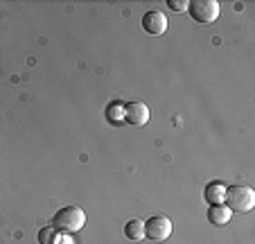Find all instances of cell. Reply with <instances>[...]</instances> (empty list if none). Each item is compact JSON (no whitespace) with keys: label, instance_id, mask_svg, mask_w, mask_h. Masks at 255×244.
I'll list each match as a JSON object with an SVG mask.
<instances>
[{"label":"cell","instance_id":"4","mask_svg":"<svg viewBox=\"0 0 255 244\" xmlns=\"http://www.w3.org/2000/svg\"><path fill=\"white\" fill-rule=\"evenodd\" d=\"M144 235L154 242H165V240L172 235V222L163 215H156V217H149L144 222Z\"/></svg>","mask_w":255,"mask_h":244},{"label":"cell","instance_id":"6","mask_svg":"<svg viewBox=\"0 0 255 244\" xmlns=\"http://www.w3.org/2000/svg\"><path fill=\"white\" fill-rule=\"evenodd\" d=\"M142 29L147 34H154V36L165 34V29H167V18H165V14L158 9L147 11V14L142 16Z\"/></svg>","mask_w":255,"mask_h":244},{"label":"cell","instance_id":"12","mask_svg":"<svg viewBox=\"0 0 255 244\" xmlns=\"http://www.w3.org/2000/svg\"><path fill=\"white\" fill-rule=\"evenodd\" d=\"M167 7L174 11H188V0H167Z\"/></svg>","mask_w":255,"mask_h":244},{"label":"cell","instance_id":"10","mask_svg":"<svg viewBox=\"0 0 255 244\" xmlns=\"http://www.w3.org/2000/svg\"><path fill=\"white\" fill-rule=\"evenodd\" d=\"M57 238V229L54 226H45L39 231V242L41 244H52V240Z\"/></svg>","mask_w":255,"mask_h":244},{"label":"cell","instance_id":"9","mask_svg":"<svg viewBox=\"0 0 255 244\" xmlns=\"http://www.w3.org/2000/svg\"><path fill=\"white\" fill-rule=\"evenodd\" d=\"M125 235L129 240H133V242H140V240H144V222L129 220L125 224Z\"/></svg>","mask_w":255,"mask_h":244},{"label":"cell","instance_id":"11","mask_svg":"<svg viewBox=\"0 0 255 244\" xmlns=\"http://www.w3.org/2000/svg\"><path fill=\"white\" fill-rule=\"evenodd\" d=\"M106 115H109V120H113V122L125 120V111H122V106H109V109H106Z\"/></svg>","mask_w":255,"mask_h":244},{"label":"cell","instance_id":"8","mask_svg":"<svg viewBox=\"0 0 255 244\" xmlns=\"http://www.w3.org/2000/svg\"><path fill=\"white\" fill-rule=\"evenodd\" d=\"M203 197H206V201L210 204V206H215V204H224V197H226V186H224L222 181L208 183L206 190H203Z\"/></svg>","mask_w":255,"mask_h":244},{"label":"cell","instance_id":"7","mask_svg":"<svg viewBox=\"0 0 255 244\" xmlns=\"http://www.w3.org/2000/svg\"><path fill=\"white\" fill-rule=\"evenodd\" d=\"M231 215L233 211L226 206V204H215V206L208 208V222H210L212 226H224L231 222Z\"/></svg>","mask_w":255,"mask_h":244},{"label":"cell","instance_id":"1","mask_svg":"<svg viewBox=\"0 0 255 244\" xmlns=\"http://www.w3.org/2000/svg\"><path fill=\"white\" fill-rule=\"evenodd\" d=\"M226 206L231 211H240V213H249L255 206V192L249 186H233L226 188Z\"/></svg>","mask_w":255,"mask_h":244},{"label":"cell","instance_id":"5","mask_svg":"<svg viewBox=\"0 0 255 244\" xmlns=\"http://www.w3.org/2000/svg\"><path fill=\"white\" fill-rule=\"evenodd\" d=\"M122 111H125V120L133 127H142L149 122V109L140 100H133V102H129V104H125Z\"/></svg>","mask_w":255,"mask_h":244},{"label":"cell","instance_id":"3","mask_svg":"<svg viewBox=\"0 0 255 244\" xmlns=\"http://www.w3.org/2000/svg\"><path fill=\"white\" fill-rule=\"evenodd\" d=\"M188 11L197 23L208 25V23H215V20L219 18L222 7H219L217 0H192V2H188Z\"/></svg>","mask_w":255,"mask_h":244},{"label":"cell","instance_id":"2","mask_svg":"<svg viewBox=\"0 0 255 244\" xmlns=\"http://www.w3.org/2000/svg\"><path fill=\"white\" fill-rule=\"evenodd\" d=\"M54 229H61V231H79L84 224H86V213L82 211L79 206H66L54 215L52 220Z\"/></svg>","mask_w":255,"mask_h":244}]
</instances>
